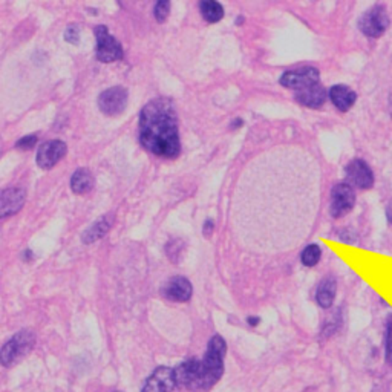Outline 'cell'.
Wrapping results in <instances>:
<instances>
[{
    "mask_svg": "<svg viewBox=\"0 0 392 392\" xmlns=\"http://www.w3.org/2000/svg\"><path fill=\"white\" fill-rule=\"evenodd\" d=\"M95 34V57L101 63H114L124 58V51L114 35L109 33L106 25H98L94 29Z\"/></svg>",
    "mask_w": 392,
    "mask_h": 392,
    "instance_id": "4",
    "label": "cell"
},
{
    "mask_svg": "<svg viewBox=\"0 0 392 392\" xmlns=\"http://www.w3.org/2000/svg\"><path fill=\"white\" fill-rule=\"evenodd\" d=\"M65 40L70 44L80 43V28L77 25H70L65 31Z\"/></svg>",
    "mask_w": 392,
    "mask_h": 392,
    "instance_id": "26",
    "label": "cell"
},
{
    "mask_svg": "<svg viewBox=\"0 0 392 392\" xmlns=\"http://www.w3.org/2000/svg\"><path fill=\"white\" fill-rule=\"evenodd\" d=\"M175 383L178 388H186L190 391H198L199 384V360L192 359L181 364L173 369Z\"/></svg>",
    "mask_w": 392,
    "mask_h": 392,
    "instance_id": "12",
    "label": "cell"
},
{
    "mask_svg": "<svg viewBox=\"0 0 392 392\" xmlns=\"http://www.w3.org/2000/svg\"><path fill=\"white\" fill-rule=\"evenodd\" d=\"M389 26V17L383 5H375L364 13L359 20V28L369 39H379Z\"/></svg>",
    "mask_w": 392,
    "mask_h": 392,
    "instance_id": "5",
    "label": "cell"
},
{
    "mask_svg": "<svg viewBox=\"0 0 392 392\" xmlns=\"http://www.w3.org/2000/svg\"><path fill=\"white\" fill-rule=\"evenodd\" d=\"M183 250H184V245H183V243H181L179 239H173V240H170L168 245H165V253H168L169 259L172 262H178L179 261L181 253H183Z\"/></svg>",
    "mask_w": 392,
    "mask_h": 392,
    "instance_id": "23",
    "label": "cell"
},
{
    "mask_svg": "<svg viewBox=\"0 0 392 392\" xmlns=\"http://www.w3.org/2000/svg\"><path fill=\"white\" fill-rule=\"evenodd\" d=\"M391 115H392V98H391Z\"/></svg>",
    "mask_w": 392,
    "mask_h": 392,
    "instance_id": "31",
    "label": "cell"
},
{
    "mask_svg": "<svg viewBox=\"0 0 392 392\" xmlns=\"http://www.w3.org/2000/svg\"><path fill=\"white\" fill-rule=\"evenodd\" d=\"M177 388L173 369L168 366H160L150 374L141 392H172Z\"/></svg>",
    "mask_w": 392,
    "mask_h": 392,
    "instance_id": "13",
    "label": "cell"
},
{
    "mask_svg": "<svg viewBox=\"0 0 392 392\" xmlns=\"http://www.w3.org/2000/svg\"><path fill=\"white\" fill-rule=\"evenodd\" d=\"M202 231H204L206 236L212 235V233L215 231V221L213 220H207L204 222V225H202Z\"/></svg>",
    "mask_w": 392,
    "mask_h": 392,
    "instance_id": "27",
    "label": "cell"
},
{
    "mask_svg": "<svg viewBox=\"0 0 392 392\" xmlns=\"http://www.w3.org/2000/svg\"><path fill=\"white\" fill-rule=\"evenodd\" d=\"M384 359L392 365V316L388 319L386 325V341H384Z\"/></svg>",
    "mask_w": 392,
    "mask_h": 392,
    "instance_id": "24",
    "label": "cell"
},
{
    "mask_svg": "<svg viewBox=\"0 0 392 392\" xmlns=\"http://www.w3.org/2000/svg\"><path fill=\"white\" fill-rule=\"evenodd\" d=\"M115 221V215L114 213H106L98 218V220L90 225V227L83 233L81 240L83 244L90 245L97 243V240H100L101 238H104L108 235V231L112 229V225H114Z\"/></svg>",
    "mask_w": 392,
    "mask_h": 392,
    "instance_id": "16",
    "label": "cell"
},
{
    "mask_svg": "<svg viewBox=\"0 0 392 392\" xmlns=\"http://www.w3.org/2000/svg\"><path fill=\"white\" fill-rule=\"evenodd\" d=\"M327 90L323 88L320 83L318 85H313L310 88H305V89H300L296 90V101L299 104H302L305 108H310V109H320L323 104L327 101Z\"/></svg>",
    "mask_w": 392,
    "mask_h": 392,
    "instance_id": "15",
    "label": "cell"
},
{
    "mask_svg": "<svg viewBox=\"0 0 392 392\" xmlns=\"http://www.w3.org/2000/svg\"><path fill=\"white\" fill-rule=\"evenodd\" d=\"M247 322H248V325H250V327H258L259 323H261V319L258 318V316H253V318H248Z\"/></svg>",
    "mask_w": 392,
    "mask_h": 392,
    "instance_id": "29",
    "label": "cell"
},
{
    "mask_svg": "<svg viewBox=\"0 0 392 392\" xmlns=\"http://www.w3.org/2000/svg\"><path fill=\"white\" fill-rule=\"evenodd\" d=\"M94 177L88 169H77L71 177V190L75 195H86L94 188Z\"/></svg>",
    "mask_w": 392,
    "mask_h": 392,
    "instance_id": "18",
    "label": "cell"
},
{
    "mask_svg": "<svg viewBox=\"0 0 392 392\" xmlns=\"http://www.w3.org/2000/svg\"><path fill=\"white\" fill-rule=\"evenodd\" d=\"M67 152L66 142L62 140H51L44 141L43 145L37 150L35 163L43 170H49L54 168L56 164L63 160Z\"/></svg>",
    "mask_w": 392,
    "mask_h": 392,
    "instance_id": "9",
    "label": "cell"
},
{
    "mask_svg": "<svg viewBox=\"0 0 392 392\" xmlns=\"http://www.w3.org/2000/svg\"><path fill=\"white\" fill-rule=\"evenodd\" d=\"M281 85L293 90H300L320 83V74L313 66H304L299 70L286 71L281 77Z\"/></svg>",
    "mask_w": 392,
    "mask_h": 392,
    "instance_id": "8",
    "label": "cell"
},
{
    "mask_svg": "<svg viewBox=\"0 0 392 392\" xmlns=\"http://www.w3.org/2000/svg\"><path fill=\"white\" fill-rule=\"evenodd\" d=\"M35 345V334L31 329H22L14 334L0 350V365L10 368L16 365L20 359L28 356Z\"/></svg>",
    "mask_w": 392,
    "mask_h": 392,
    "instance_id": "3",
    "label": "cell"
},
{
    "mask_svg": "<svg viewBox=\"0 0 392 392\" xmlns=\"http://www.w3.org/2000/svg\"><path fill=\"white\" fill-rule=\"evenodd\" d=\"M138 135L141 146L152 155L168 160L179 156L178 115L170 98H154L141 109Z\"/></svg>",
    "mask_w": 392,
    "mask_h": 392,
    "instance_id": "1",
    "label": "cell"
},
{
    "mask_svg": "<svg viewBox=\"0 0 392 392\" xmlns=\"http://www.w3.org/2000/svg\"><path fill=\"white\" fill-rule=\"evenodd\" d=\"M356 204V192L348 183H338L331 190L329 210L333 218H343L348 215Z\"/></svg>",
    "mask_w": 392,
    "mask_h": 392,
    "instance_id": "7",
    "label": "cell"
},
{
    "mask_svg": "<svg viewBox=\"0 0 392 392\" xmlns=\"http://www.w3.org/2000/svg\"><path fill=\"white\" fill-rule=\"evenodd\" d=\"M127 101H129V92L123 86H112L98 95V109H100L104 115L108 117H117L123 114L127 108Z\"/></svg>",
    "mask_w": 392,
    "mask_h": 392,
    "instance_id": "6",
    "label": "cell"
},
{
    "mask_svg": "<svg viewBox=\"0 0 392 392\" xmlns=\"http://www.w3.org/2000/svg\"><path fill=\"white\" fill-rule=\"evenodd\" d=\"M26 192L22 187H8L0 190V220L14 216L25 206Z\"/></svg>",
    "mask_w": 392,
    "mask_h": 392,
    "instance_id": "11",
    "label": "cell"
},
{
    "mask_svg": "<svg viewBox=\"0 0 392 392\" xmlns=\"http://www.w3.org/2000/svg\"><path fill=\"white\" fill-rule=\"evenodd\" d=\"M169 14H170V0H156L154 16L158 24H164V22L169 19Z\"/></svg>",
    "mask_w": 392,
    "mask_h": 392,
    "instance_id": "22",
    "label": "cell"
},
{
    "mask_svg": "<svg viewBox=\"0 0 392 392\" xmlns=\"http://www.w3.org/2000/svg\"><path fill=\"white\" fill-rule=\"evenodd\" d=\"M328 97H329L331 103H333L337 108V111H341V112L350 111L357 100L356 92H354V90L346 85H334L329 89Z\"/></svg>",
    "mask_w": 392,
    "mask_h": 392,
    "instance_id": "17",
    "label": "cell"
},
{
    "mask_svg": "<svg viewBox=\"0 0 392 392\" xmlns=\"http://www.w3.org/2000/svg\"><path fill=\"white\" fill-rule=\"evenodd\" d=\"M243 124H244V122L240 118H236V120H233L231 122V124H230V129L231 131H236V129H239V127H243Z\"/></svg>",
    "mask_w": 392,
    "mask_h": 392,
    "instance_id": "28",
    "label": "cell"
},
{
    "mask_svg": "<svg viewBox=\"0 0 392 392\" xmlns=\"http://www.w3.org/2000/svg\"><path fill=\"white\" fill-rule=\"evenodd\" d=\"M346 183L351 187L366 190L374 186V173L364 160L356 158L346 165Z\"/></svg>",
    "mask_w": 392,
    "mask_h": 392,
    "instance_id": "10",
    "label": "cell"
},
{
    "mask_svg": "<svg viewBox=\"0 0 392 392\" xmlns=\"http://www.w3.org/2000/svg\"><path fill=\"white\" fill-rule=\"evenodd\" d=\"M320 256H322L320 247L316 244H310L304 248L302 254H300V261H302L305 267H314L318 266V262L320 261Z\"/></svg>",
    "mask_w": 392,
    "mask_h": 392,
    "instance_id": "21",
    "label": "cell"
},
{
    "mask_svg": "<svg viewBox=\"0 0 392 392\" xmlns=\"http://www.w3.org/2000/svg\"><path fill=\"white\" fill-rule=\"evenodd\" d=\"M199 11L207 24H218L224 17V8L218 0H199Z\"/></svg>",
    "mask_w": 392,
    "mask_h": 392,
    "instance_id": "20",
    "label": "cell"
},
{
    "mask_svg": "<svg viewBox=\"0 0 392 392\" xmlns=\"http://www.w3.org/2000/svg\"><path fill=\"white\" fill-rule=\"evenodd\" d=\"M37 141H39V133H29L16 142V147L20 150H31L33 147H35Z\"/></svg>",
    "mask_w": 392,
    "mask_h": 392,
    "instance_id": "25",
    "label": "cell"
},
{
    "mask_svg": "<svg viewBox=\"0 0 392 392\" xmlns=\"http://www.w3.org/2000/svg\"><path fill=\"white\" fill-rule=\"evenodd\" d=\"M192 284L183 276H175L164 285L163 296L172 302H187L192 297Z\"/></svg>",
    "mask_w": 392,
    "mask_h": 392,
    "instance_id": "14",
    "label": "cell"
},
{
    "mask_svg": "<svg viewBox=\"0 0 392 392\" xmlns=\"http://www.w3.org/2000/svg\"><path fill=\"white\" fill-rule=\"evenodd\" d=\"M227 354V345L221 336L210 338L206 356L199 360V384L198 391H207L220 382L224 373V357Z\"/></svg>",
    "mask_w": 392,
    "mask_h": 392,
    "instance_id": "2",
    "label": "cell"
},
{
    "mask_svg": "<svg viewBox=\"0 0 392 392\" xmlns=\"http://www.w3.org/2000/svg\"><path fill=\"white\" fill-rule=\"evenodd\" d=\"M114 392H122V391H114Z\"/></svg>",
    "mask_w": 392,
    "mask_h": 392,
    "instance_id": "32",
    "label": "cell"
},
{
    "mask_svg": "<svg viewBox=\"0 0 392 392\" xmlns=\"http://www.w3.org/2000/svg\"><path fill=\"white\" fill-rule=\"evenodd\" d=\"M336 291H337L336 279L325 277L320 282L318 291H316V300H318V304L322 308H329L336 299Z\"/></svg>",
    "mask_w": 392,
    "mask_h": 392,
    "instance_id": "19",
    "label": "cell"
},
{
    "mask_svg": "<svg viewBox=\"0 0 392 392\" xmlns=\"http://www.w3.org/2000/svg\"><path fill=\"white\" fill-rule=\"evenodd\" d=\"M386 216H388V221H389L391 225H392V199L389 201V204H388V207H386Z\"/></svg>",
    "mask_w": 392,
    "mask_h": 392,
    "instance_id": "30",
    "label": "cell"
}]
</instances>
